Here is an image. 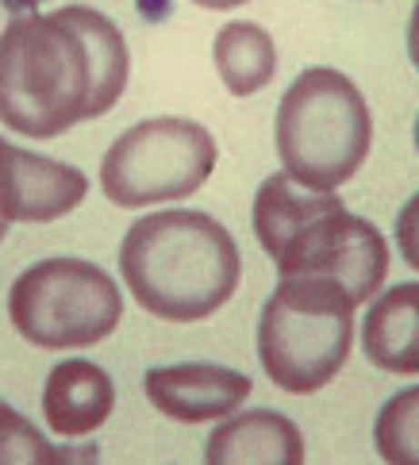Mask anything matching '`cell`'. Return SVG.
I'll return each mask as SVG.
<instances>
[{
    "mask_svg": "<svg viewBox=\"0 0 419 465\" xmlns=\"http://www.w3.org/2000/svg\"><path fill=\"white\" fill-rule=\"evenodd\" d=\"M124 31L89 5L24 12L0 31V124L27 139H58L100 120L127 89Z\"/></svg>",
    "mask_w": 419,
    "mask_h": 465,
    "instance_id": "obj_1",
    "label": "cell"
},
{
    "mask_svg": "<svg viewBox=\"0 0 419 465\" xmlns=\"http://www.w3.org/2000/svg\"><path fill=\"white\" fill-rule=\"evenodd\" d=\"M120 277L165 323H196L220 312L243 277L231 231L208 212H150L120 242Z\"/></svg>",
    "mask_w": 419,
    "mask_h": 465,
    "instance_id": "obj_2",
    "label": "cell"
},
{
    "mask_svg": "<svg viewBox=\"0 0 419 465\" xmlns=\"http://www.w3.org/2000/svg\"><path fill=\"white\" fill-rule=\"evenodd\" d=\"M254 235L281 277H331L354 296L374 301L389 277V242L362 215H350L339 193L304 189L289 173H270L254 193Z\"/></svg>",
    "mask_w": 419,
    "mask_h": 465,
    "instance_id": "obj_3",
    "label": "cell"
},
{
    "mask_svg": "<svg viewBox=\"0 0 419 465\" xmlns=\"http://www.w3.org/2000/svg\"><path fill=\"white\" fill-rule=\"evenodd\" d=\"M374 143V115L346 74L312 65L277 104V158L304 189L334 193L362 170Z\"/></svg>",
    "mask_w": 419,
    "mask_h": 465,
    "instance_id": "obj_4",
    "label": "cell"
},
{
    "mask_svg": "<svg viewBox=\"0 0 419 465\" xmlns=\"http://www.w3.org/2000/svg\"><path fill=\"white\" fill-rule=\"evenodd\" d=\"M354 296L331 277H281L258 320L265 377L293 396L331 385L354 346Z\"/></svg>",
    "mask_w": 419,
    "mask_h": 465,
    "instance_id": "obj_5",
    "label": "cell"
},
{
    "mask_svg": "<svg viewBox=\"0 0 419 465\" xmlns=\"http://www.w3.org/2000/svg\"><path fill=\"white\" fill-rule=\"evenodd\" d=\"M8 315L39 351L105 342L124 320L120 285L85 258H46L12 281Z\"/></svg>",
    "mask_w": 419,
    "mask_h": 465,
    "instance_id": "obj_6",
    "label": "cell"
},
{
    "mask_svg": "<svg viewBox=\"0 0 419 465\" xmlns=\"http://www.w3.org/2000/svg\"><path fill=\"white\" fill-rule=\"evenodd\" d=\"M212 131L181 115H155L127 127L100 162V189L120 208L185 201L215 170Z\"/></svg>",
    "mask_w": 419,
    "mask_h": 465,
    "instance_id": "obj_7",
    "label": "cell"
},
{
    "mask_svg": "<svg viewBox=\"0 0 419 465\" xmlns=\"http://www.w3.org/2000/svg\"><path fill=\"white\" fill-rule=\"evenodd\" d=\"M89 196V177L77 165L31 154L0 139V215L8 223H50L70 215Z\"/></svg>",
    "mask_w": 419,
    "mask_h": 465,
    "instance_id": "obj_8",
    "label": "cell"
},
{
    "mask_svg": "<svg viewBox=\"0 0 419 465\" xmlns=\"http://www.w3.org/2000/svg\"><path fill=\"white\" fill-rule=\"evenodd\" d=\"M250 377L227 365L208 361H181V365H155L143 377V392L162 415L177 423H212L239 411L250 396Z\"/></svg>",
    "mask_w": 419,
    "mask_h": 465,
    "instance_id": "obj_9",
    "label": "cell"
},
{
    "mask_svg": "<svg viewBox=\"0 0 419 465\" xmlns=\"http://www.w3.org/2000/svg\"><path fill=\"white\" fill-rule=\"evenodd\" d=\"M208 465H300L304 461V435L281 411L250 408L231 411V420L208 435L205 442Z\"/></svg>",
    "mask_w": 419,
    "mask_h": 465,
    "instance_id": "obj_10",
    "label": "cell"
},
{
    "mask_svg": "<svg viewBox=\"0 0 419 465\" xmlns=\"http://www.w3.org/2000/svg\"><path fill=\"white\" fill-rule=\"evenodd\" d=\"M115 404L112 377L96 361L70 358L50 370L43 385V415L46 427L62 439H85L108 423Z\"/></svg>",
    "mask_w": 419,
    "mask_h": 465,
    "instance_id": "obj_11",
    "label": "cell"
},
{
    "mask_svg": "<svg viewBox=\"0 0 419 465\" xmlns=\"http://www.w3.org/2000/svg\"><path fill=\"white\" fill-rule=\"evenodd\" d=\"M362 351L384 373H419V281L381 292L370 304Z\"/></svg>",
    "mask_w": 419,
    "mask_h": 465,
    "instance_id": "obj_12",
    "label": "cell"
},
{
    "mask_svg": "<svg viewBox=\"0 0 419 465\" xmlns=\"http://www.w3.org/2000/svg\"><path fill=\"white\" fill-rule=\"evenodd\" d=\"M215 74L231 96H254L274 81L277 74V46L274 35L262 24L234 20L215 31L212 43Z\"/></svg>",
    "mask_w": 419,
    "mask_h": 465,
    "instance_id": "obj_13",
    "label": "cell"
},
{
    "mask_svg": "<svg viewBox=\"0 0 419 465\" xmlns=\"http://www.w3.org/2000/svg\"><path fill=\"white\" fill-rule=\"evenodd\" d=\"M377 454L393 465H419V385L389 396L374 420Z\"/></svg>",
    "mask_w": 419,
    "mask_h": 465,
    "instance_id": "obj_14",
    "label": "cell"
},
{
    "mask_svg": "<svg viewBox=\"0 0 419 465\" xmlns=\"http://www.w3.org/2000/svg\"><path fill=\"white\" fill-rule=\"evenodd\" d=\"M93 458V450H65V446L46 442L35 423L20 415L12 404L0 401V465H58V461H77Z\"/></svg>",
    "mask_w": 419,
    "mask_h": 465,
    "instance_id": "obj_15",
    "label": "cell"
},
{
    "mask_svg": "<svg viewBox=\"0 0 419 465\" xmlns=\"http://www.w3.org/2000/svg\"><path fill=\"white\" fill-rule=\"evenodd\" d=\"M396 251L419 273V193L396 215Z\"/></svg>",
    "mask_w": 419,
    "mask_h": 465,
    "instance_id": "obj_16",
    "label": "cell"
},
{
    "mask_svg": "<svg viewBox=\"0 0 419 465\" xmlns=\"http://www.w3.org/2000/svg\"><path fill=\"white\" fill-rule=\"evenodd\" d=\"M408 58H412V65L419 70V0H415V8H412V20H408Z\"/></svg>",
    "mask_w": 419,
    "mask_h": 465,
    "instance_id": "obj_17",
    "label": "cell"
},
{
    "mask_svg": "<svg viewBox=\"0 0 419 465\" xmlns=\"http://www.w3.org/2000/svg\"><path fill=\"white\" fill-rule=\"evenodd\" d=\"M193 5H200V8H212V12H227V8H239V5H246V0H193Z\"/></svg>",
    "mask_w": 419,
    "mask_h": 465,
    "instance_id": "obj_18",
    "label": "cell"
},
{
    "mask_svg": "<svg viewBox=\"0 0 419 465\" xmlns=\"http://www.w3.org/2000/svg\"><path fill=\"white\" fill-rule=\"evenodd\" d=\"M35 5H46V0H5V8H8L12 15H24V12H31Z\"/></svg>",
    "mask_w": 419,
    "mask_h": 465,
    "instance_id": "obj_19",
    "label": "cell"
},
{
    "mask_svg": "<svg viewBox=\"0 0 419 465\" xmlns=\"http://www.w3.org/2000/svg\"><path fill=\"white\" fill-rule=\"evenodd\" d=\"M5 235H8V220L0 215V242H5Z\"/></svg>",
    "mask_w": 419,
    "mask_h": 465,
    "instance_id": "obj_20",
    "label": "cell"
},
{
    "mask_svg": "<svg viewBox=\"0 0 419 465\" xmlns=\"http://www.w3.org/2000/svg\"><path fill=\"white\" fill-rule=\"evenodd\" d=\"M415 151H419V115H415Z\"/></svg>",
    "mask_w": 419,
    "mask_h": 465,
    "instance_id": "obj_21",
    "label": "cell"
}]
</instances>
